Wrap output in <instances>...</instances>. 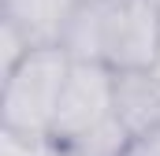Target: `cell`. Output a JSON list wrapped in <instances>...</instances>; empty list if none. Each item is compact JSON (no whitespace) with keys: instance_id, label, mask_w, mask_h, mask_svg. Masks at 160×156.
<instances>
[{"instance_id":"1","label":"cell","mask_w":160,"mask_h":156,"mask_svg":"<svg viewBox=\"0 0 160 156\" xmlns=\"http://www.w3.org/2000/svg\"><path fill=\"white\" fill-rule=\"evenodd\" d=\"M60 48L78 63L153 71L160 52V11L142 0H78Z\"/></svg>"},{"instance_id":"2","label":"cell","mask_w":160,"mask_h":156,"mask_svg":"<svg viewBox=\"0 0 160 156\" xmlns=\"http://www.w3.org/2000/svg\"><path fill=\"white\" fill-rule=\"evenodd\" d=\"M71 56L60 45L34 48L11 75H4L0 93V130H15L26 138H45L60 108V93L71 75Z\"/></svg>"},{"instance_id":"3","label":"cell","mask_w":160,"mask_h":156,"mask_svg":"<svg viewBox=\"0 0 160 156\" xmlns=\"http://www.w3.org/2000/svg\"><path fill=\"white\" fill-rule=\"evenodd\" d=\"M116 119V71L104 63H71L67 85L60 93V108L52 119L48 141L52 145H71L97 126Z\"/></svg>"},{"instance_id":"4","label":"cell","mask_w":160,"mask_h":156,"mask_svg":"<svg viewBox=\"0 0 160 156\" xmlns=\"http://www.w3.org/2000/svg\"><path fill=\"white\" fill-rule=\"evenodd\" d=\"M116 119L130 138L160 126V78L153 71H119L116 75Z\"/></svg>"},{"instance_id":"5","label":"cell","mask_w":160,"mask_h":156,"mask_svg":"<svg viewBox=\"0 0 160 156\" xmlns=\"http://www.w3.org/2000/svg\"><path fill=\"white\" fill-rule=\"evenodd\" d=\"M78 0H4V19H11L34 48L41 45H60L67 19L75 15Z\"/></svg>"},{"instance_id":"6","label":"cell","mask_w":160,"mask_h":156,"mask_svg":"<svg viewBox=\"0 0 160 156\" xmlns=\"http://www.w3.org/2000/svg\"><path fill=\"white\" fill-rule=\"evenodd\" d=\"M30 52H34L30 37H26L11 19L0 15V75H11V71H15Z\"/></svg>"},{"instance_id":"7","label":"cell","mask_w":160,"mask_h":156,"mask_svg":"<svg viewBox=\"0 0 160 156\" xmlns=\"http://www.w3.org/2000/svg\"><path fill=\"white\" fill-rule=\"evenodd\" d=\"M0 156H52V141L26 138L15 130H0Z\"/></svg>"},{"instance_id":"8","label":"cell","mask_w":160,"mask_h":156,"mask_svg":"<svg viewBox=\"0 0 160 156\" xmlns=\"http://www.w3.org/2000/svg\"><path fill=\"white\" fill-rule=\"evenodd\" d=\"M127 156H160V126L145 130V134H138V138H130Z\"/></svg>"},{"instance_id":"9","label":"cell","mask_w":160,"mask_h":156,"mask_svg":"<svg viewBox=\"0 0 160 156\" xmlns=\"http://www.w3.org/2000/svg\"><path fill=\"white\" fill-rule=\"evenodd\" d=\"M142 4H149L153 11H160V0H142Z\"/></svg>"},{"instance_id":"10","label":"cell","mask_w":160,"mask_h":156,"mask_svg":"<svg viewBox=\"0 0 160 156\" xmlns=\"http://www.w3.org/2000/svg\"><path fill=\"white\" fill-rule=\"evenodd\" d=\"M153 75L160 78V52H157V63H153Z\"/></svg>"}]
</instances>
